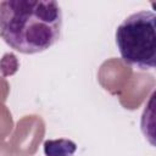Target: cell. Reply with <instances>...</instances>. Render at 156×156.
<instances>
[{
	"label": "cell",
	"instance_id": "obj_1",
	"mask_svg": "<svg viewBox=\"0 0 156 156\" xmlns=\"http://www.w3.org/2000/svg\"><path fill=\"white\" fill-rule=\"evenodd\" d=\"M61 32L62 11L56 1L0 2V37L18 52L45 51L58 41Z\"/></svg>",
	"mask_w": 156,
	"mask_h": 156
},
{
	"label": "cell",
	"instance_id": "obj_2",
	"mask_svg": "<svg viewBox=\"0 0 156 156\" xmlns=\"http://www.w3.org/2000/svg\"><path fill=\"white\" fill-rule=\"evenodd\" d=\"M121 57L140 69H151L156 61V15L139 11L128 16L116 29Z\"/></svg>",
	"mask_w": 156,
	"mask_h": 156
},
{
	"label": "cell",
	"instance_id": "obj_3",
	"mask_svg": "<svg viewBox=\"0 0 156 156\" xmlns=\"http://www.w3.org/2000/svg\"><path fill=\"white\" fill-rule=\"evenodd\" d=\"M76 149L77 145L67 139L46 140L44 143V152L46 156H72Z\"/></svg>",
	"mask_w": 156,
	"mask_h": 156
}]
</instances>
